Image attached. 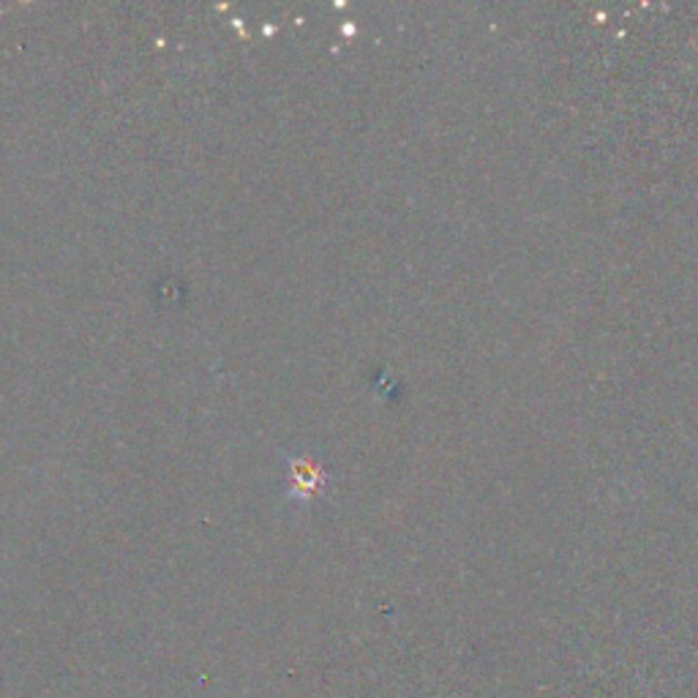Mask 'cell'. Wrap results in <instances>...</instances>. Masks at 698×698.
<instances>
[{
    "instance_id": "cell-1",
    "label": "cell",
    "mask_w": 698,
    "mask_h": 698,
    "mask_svg": "<svg viewBox=\"0 0 698 698\" xmlns=\"http://www.w3.org/2000/svg\"><path fill=\"white\" fill-rule=\"evenodd\" d=\"M328 489V469L317 456H287V497L298 505H311Z\"/></svg>"
}]
</instances>
